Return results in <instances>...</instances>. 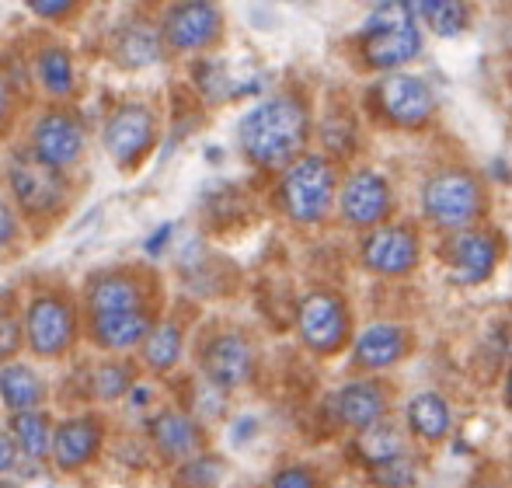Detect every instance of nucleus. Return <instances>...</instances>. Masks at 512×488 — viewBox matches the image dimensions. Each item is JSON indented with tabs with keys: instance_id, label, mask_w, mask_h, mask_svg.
<instances>
[{
	"instance_id": "1",
	"label": "nucleus",
	"mask_w": 512,
	"mask_h": 488,
	"mask_svg": "<svg viewBox=\"0 0 512 488\" xmlns=\"http://www.w3.org/2000/svg\"><path fill=\"white\" fill-rule=\"evenodd\" d=\"M307 109L290 95L269 98L241 119V147L262 168H290L307 147Z\"/></svg>"
},
{
	"instance_id": "2",
	"label": "nucleus",
	"mask_w": 512,
	"mask_h": 488,
	"mask_svg": "<svg viewBox=\"0 0 512 488\" xmlns=\"http://www.w3.org/2000/svg\"><path fill=\"white\" fill-rule=\"evenodd\" d=\"M283 210L297 224H321L335 203V168L328 157L304 154L286 168L283 185H279Z\"/></svg>"
},
{
	"instance_id": "3",
	"label": "nucleus",
	"mask_w": 512,
	"mask_h": 488,
	"mask_svg": "<svg viewBox=\"0 0 512 488\" xmlns=\"http://www.w3.org/2000/svg\"><path fill=\"white\" fill-rule=\"evenodd\" d=\"M422 210L443 231H467L485 213V192L471 171H439L425 182Z\"/></svg>"
},
{
	"instance_id": "4",
	"label": "nucleus",
	"mask_w": 512,
	"mask_h": 488,
	"mask_svg": "<svg viewBox=\"0 0 512 488\" xmlns=\"http://www.w3.org/2000/svg\"><path fill=\"white\" fill-rule=\"evenodd\" d=\"M363 53L373 70H394L415 60L422 49V35L415 28V18L408 14L405 4H384L377 14H370L363 28Z\"/></svg>"
},
{
	"instance_id": "5",
	"label": "nucleus",
	"mask_w": 512,
	"mask_h": 488,
	"mask_svg": "<svg viewBox=\"0 0 512 488\" xmlns=\"http://www.w3.org/2000/svg\"><path fill=\"white\" fill-rule=\"evenodd\" d=\"M297 332L304 346L317 356H331L349 339V307L338 293L314 290L300 300L297 311Z\"/></svg>"
},
{
	"instance_id": "6",
	"label": "nucleus",
	"mask_w": 512,
	"mask_h": 488,
	"mask_svg": "<svg viewBox=\"0 0 512 488\" xmlns=\"http://www.w3.org/2000/svg\"><path fill=\"white\" fill-rule=\"evenodd\" d=\"M223 32V14L213 0H175L164 11L161 35L164 46H171L175 53H199L209 49Z\"/></svg>"
},
{
	"instance_id": "7",
	"label": "nucleus",
	"mask_w": 512,
	"mask_h": 488,
	"mask_svg": "<svg viewBox=\"0 0 512 488\" xmlns=\"http://www.w3.org/2000/svg\"><path fill=\"white\" fill-rule=\"evenodd\" d=\"M77 335L74 311L63 297L56 293H42L28 304L25 311V339L32 346V353L39 356H60L70 349Z\"/></svg>"
},
{
	"instance_id": "8",
	"label": "nucleus",
	"mask_w": 512,
	"mask_h": 488,
	"mask_svg": "<svg viewBox=\"0 0 512 488\" xmlns=\"http://www.w3.org/2000/svg\"><path fill=\"white\" fill-rule=\"evenodd\" d=\"M32 154L42 164L63 171L70 164L81 161L84 154V126L74 112L67 109H49L42 112L32 129Z\"/></svg>"
},
{
	"instance_id": "9",
	"label": "nucleus",
	"mask_w": 512,
	"mask_h": 488,
	"mask_svg": "<svg viewBox=\"0 0 512 488\" xmlns=\"http://www.w3.org/2000/svg\"><path fill=\"white\" fill-rule=\"evenodd\" d=\"M105 150L119 168H133L154 143V116L136 102H126L105 119Z\"/></svg>"
},
{
	"instance_id": "10",
	"label": "nucleus",
	"mask_w": 512,
	"mask_h": 488,
	"mask_svg": "<svg viewBox=\"0 0 512 488\" xmlns=\"http://www.w3.org/2000/svg\"><path fill=\"white\" fill-rule=\"evenodd\" d=\"M328 405H331L335 422H342V426L359 433V429H370L387 419V412H391V394H387L384 380L363 377V380H349L345 387H338Z\"/></svg>"
},
{
	"instance_id": "11",
	"label": "nucleus",
	"mask_w": 512,
	"mask_h": 488,
	"mask_svg": "<svg viewBox=\"0 0 512 488\" xmlns=\"http://www.w3.org/2000/svg\"><path fill=\"white\" fill-rule=\"evenodd\" d=\"M363 265L377 276L398 279L408 276L418 265V238L405 224L373 227L370 238L363 241Z\"/></svg>"
},
{
	"instance_id": "12",
	"label": "nucleus",
	"mask_w": 512,
	"mask_h": 488,
	"mask_svg": "<svg viewBox=\"0 0 512 488\" xmlns=\"http://www.w3.org/2000/svg\"><path fill=\"white\" fill-rule=\"evenodd\" d=\"M11 192L25 213H53L63 203V182L60 171L42 164L35 154L14 157L11 164Z\"/></svg>"
},
{
	"instance_id": "13",
	"label": "nucleus",
	"mask_w": 512,
	"mask_h": 488,
	"mask_svg": "<svg viewBox=\"0 0 512 488\" xmlns=\"http://www.w3.org/2000/svg\"><path fill=\"white\" fill-rule=\"evenodd\" d=\"M380 109L391 122L405 129H418L432 119V109H436V98H432V88L422 81V77L411 74H391L384 77V84L377 88Z\"/></svg>"
},
{
	"instance_id": "14",
	"label": "nucleus",
	"mask_w": 512,
	"mask_h": 488,
	"mask_svg": "<svg viewBox=\"0 0 512 488\" xmlns=\"http://www.w3.org/2000/svg\"><path fill=\"white\" fill-rule=\"evenodd\" d=\"M391 185L377 171H356L349 182L342 185V217L352 227H380L391 217Z\"/></svg>"
},
{
	"instance_id": "15",
	"label": "nucleus",
	"mask_w": 512,
	"mask_h": 488,
	"mask_svg": "<svg viewBox=\"0 0 512 488\" xmlns=\"http://www.w3.org/2000/svg\"><path fill=\"white\" fill-rule=\"evenodd\" d=\"M203 370L213 387H223V391L241 387L255 373V349H251V342L244 335L223 332L216 339H209L203 353Z\"/></svg>"
},
{
	"instance_id": "16",
	"label": "nucleus",
	"mask_w": 512,
	"mask_h": 488,
	"mask_svg": "<svg viewBox=\"0 0 512 488\" xmlns=\"http://www.w3.org/2000/svg\"><path fill=\"white\" fill-rule=\"evenodd\" d=\"M499 265V241L485 231H464L450 241V272L457 283H485Z\"/></svg>"
},
{
	"instance_id": "17",
	"label": "nucleus",
	"mask_w": 512,
	"mask_h": 488,
	"mask_svg": "<svg viewBox=\"0 0 512 488\" xmlns=\"http://www.w3.org/2000/svg\"><path fill=\"white\" fill-rule=\"evenodd\" d=\"M98 443H102V426L95 419H88V415L67 419L53 433V457L63 471H74L95 457Z\"/></svg>"
},
{
	"instance_id": "18",
	"label": "nucleus",
	"mask_w": 512,
	"mask_h": 488,
	"mask_svg": "<svg viewBox=\"0 0 512 488\" xmlns=\"http://www.w3.org/2000/svg\"><path fill=\"white\" fill-rule=\"evenodd\" d=\"M405 422L408 433L422 443H443L453 429V408L443 394L436 391H422L408 401L405 408Z\"/></svg>"
},
{
	"instance_id": "19",
	"label": "nucleus",
	"mask_w": 512,
	"mask_h": 488,
	"mask_svg": "<svg viewBox=\"0 0 512 488\" xmlns=\"http://www.w3.org/2000/svg\"><path fill=\"white\" fill-rule=\"evenodd\" d=\"M408 353V332L401 325H370L356 339L359 370H387Z\"/></svg>"
},
{
	"instance_id": "20",
	"label": "nucleus",
	"mask_w": 512,
	"mask_h": 488,
	"mask_svg": "<svg viewBox=\"0 0 512 488\" xmlns=\"http://www.w3.org/2000/svg\"><path fill=\"white\" fill-rule=\"evenodd\" d=\"M150 318L143 314V307L133 311H112V314H91V332L95 342L105 349H133L143 346V339L150 335Z\"/></svg>"
},
{
	"instance_id": "21",
	"label": "nucleus",
	"mask_w": 512,
	"mask_h": 488,
	"mask_svg": "<svg viewBox=\"0 0 512 488\" xmlns=\"http://www.w3.org/2000/svg\"><path fill=\"white\" fill-rule=\"evenodd\" d=\"M161 46H164L161 28L147 25V21H133V25H126L115 35V60L126 70L150 67V63L161 60Z\"/></svg>"
},
{
	"instance_id": "22",
	"label": "nucleus",
	"mask_w": 512,
	"mask_h": 488,
	"mask_svg": "<svg viewBox=\"0 0 512 488\" xmlns=\"http://www.w3.org/2000/svg\"><path fill=\"white\" fill-rule=\"evenodd\" d=\"M154 440H157V447H161L168 457H175V461H189V457H196L199 447H203V433H199V426L182 412H161L157 415L154 419Z\"/></svg>"
},
{
	"instance_id": "23",
	"label": "nucleus",
	"mask_w": 512,
	"mask_h": 488,
	"mask_svg": "<svg viewBox=\"0 0 512 488\" xmlns=\"http://www.w3.org/2000/svg\"><path fill=\"white\" fill-rule=\"evenodd\" d=\"M143 293L140 283L126 272H108V276H98L95 283L88 286V307L91 314H112V311H133L140 307Z\"/></svg>"
},
{
	"instance_id": "24",
	"label": "nucleus",
	"mask_w": 512,
	"mask_h": 488,
	"mask_svg": "<svg viewBox=\"0 0 512 488\" xmlns=\"http://www.w3.org/2000/svg\"><path fill=\"white\" fill-rule=\"evenodd\" d=\"M35 77H39L42 91L53 98H70L77 84L74 56L63 46H42L35 53Z\"/></svg>"
},
{
	"instance_id": "25",
	"label": "nucleus",
	"mask_w": 512,
	"mask_h": 488,
	"mask_svg": "<svg viewBox=\"0 0 512 488\" xmlns=\"http://www.w3.org/2000/svg\"><path fill=\"white\" fill-rule=\"evenodd\" d=\"M356 454L363 457L370 468H377V464H387V461H394V457L408 454V436H405V429H398L394 422L384 419L370 429H359Z\"/></svg>"
},
{
	"instance_id": "26",
	"label": "nucleus",
	"mask_w": 512,
	"mask_h": 488,
	"mask_svg": "<svg viewBox=\"0 0 512 488\" xmlns=\"http://www.w3.org/2000/svg\"><path fill=\"white\" fill-rule=\"evenodd\" d=\"M0 398H4V405L14 408V412H32L42 401L39 377L21 363L4 366V370H0Z\"/></svg>"
},
{
	"instance_id": "27",
	"label": "nucleus",
	"mask_w": 512,
	"mask_h": 488,
	"mask_svg": "<svg viewBox=\"0 0 512 488\" xmlns=\"http://www.w3.org/2000/svg\"><path fill=\"white\" fill-rule=\"evenodd\" d=\"M182 356V328L161 321V325L150 328V335L143 339V360L150 370H171Z\"/></svg>"
},
{
	"instance_id": "28",
	"label": "nucleus",
	"mask_w": 512,
	"mask_h": 488,
	"mask_svg": "<svg viewBox=\"0 0 512 488\" xmlns=\"http://www.w3.org/2000/svg\"><path fill=\"white\" fill-rule=\"evenodd\" d=\"M11 433L18 440V447L25 450L28 457H46L49 454V419L39 412H14V422H11Z\"/></svg>"
},
{
	"instance_id": "29",
	"label": "nucleus",
	"mask_w": 512,
	"mask_h": 488,
	"mask_svg": "<svg viewBox=\"0 0 512 488\" xmlns=\"http://www.w3.org/2000/svg\"><path fill=\"white\" fill-rule=\"evenodd\" d=\"M370 478L380 488H415L418 464H415V457H411V454H401V457H394V461L370 468Z\"/></svg>"
},
{
	"instance_id": "30",
	"label": "nucleus",
	"mask_w": 512,
	"mask_h": 488,
	"mask_svg": "<svg viewBox=\"0 0 512 488\" xmlns=\"http://www.w3.org/2000/svg\"><path fill=\"white\" fill-rule=\"evenodd\" d=\"M129 387H133V370H129L126 363L98 366V373H95V394H98V398H105V401L122 398Z\"/></svg>"
},
{
	"instance_id": "31",
	"label": "nucleus",
	"mask_w": 512,
	"mask_h": 488,
	"mask_svg": "<svg viewBox=\"0 0 512 488\" xmlns=\"http://www.w3.org/2000/svg\"><path fill=\"white\" fill-rule=\"evenodd\" d=\"M220 475H223L220 457H192V461H185L178 482L189 485V488H213L220 482Z\"/></svg>"
},
{
	"instance_id": "32",
	"label": "nucleus",
	"mask_w": 512,
	"mask_h": 488,
	"mask_svg": "<svg viewBox=\"0 0 512 488\" xmlns=\"http://www.w3.org/2000/svg\"><path fill=\"white\" fill-rule=\"evenodd\" d=\"M429 25L436 35H460L467 28V4L464 0H443L439 11L429 18Z\"/></svg>"
},
{
	"instance_id": "33",
	"label": "nucleus",
	"mask_w": 512,
	"mask_h": 488,
	"mask_svg": "<svg viewBox=\"0 0 512 488\" xmlns=\"http://www.w3.org/2000/svg\"><path fill=\"white\" fill-rule=\"evenodd\" d=\"M25 4H28V11L39 14V18L63 21V18H70V14L84 4V0H25Z\"/></svg>"
},
{
	"instance_id": "34",
	"label": "nucleus",
	"mask_w": 512,
	"mask_h": 488,
	"mask_svg": "<svg viewBox=\"0 0 512 488\" xmlns=\"http://www.w3.org/2000/svg\"><path fill=\"white\" fill-rule=\"evenodd\" d=\"M272 488H321V485H317V475L310 468L290 464V468L276 471V478H272Z\"/></svg>"
},
{
	"instance_id": "35",
	"label": "nucleus",
	"mask_w": 512,
	"mask_h": 488,
	"mask_svg": "<svg viewBox=\"0 0 512 488\" xmlns=\"http://www.w3.org/2000/svg\"><path fill=\"white\" fill-rule=\"evenodd\" d=\"M21 346V325L14 321V314L0 311V360H11Z\"/></svg>"
},
{
	"instance_id": "36",
	"label": "nucleus",
	"mask_w": 512,
	"mask_h": 488,
	"mask_svg": "<svg viewBox=\"0 0 512 488\" xmlns=\"http://www.w3.org/2000/svg\"><path fill=\"white\" fill-rule=\"evenodd\" d=\"M14 234H18V220H14V210L0 199V248H7V244L14 241Z\"/></svg>"
},
{
	"instance_id": "37",
	"label": "nucleus",
	"mask_w": 512,
	"mask_h": 488,
	"mask_svg": "<svg viewBox=\"0 0 512 488\" xmlns=\"http://www.w3.org/2000/svg\"><path fill=\"white\" fill-rule=\"evenodd\" d=\"M14 461H18V440L0 429V475H4V471H11Z\"/></svg>"
},
{
	"instance_id": "38",
	"label": "nucleus",
	"mask_w": 512,
	"mask_h": 488,
	"mask_svg": "<svg viewBox=\"0 0 512 488\" xmlns=\"http://www.w3.org/2000/svg\"><path fill=\"white\" fill-rule=\"evenodd\" d=\"M401 4L408 7L411 18H425V21H429L432 14L439 11V4H443V0H401Z\"/></svg>"
},
{
	"instance_id": "39",
	"label": "nucleus",
	"mask_w": 512,
	"mask_h": 488,
	"mask_svg": "<svg viewBox=\"0 0 512 488\" xmlns=\"http://www.w3.org/2000/svg\"><path fill=\"white\" fill-rule=\"evenodd\" d=\"M467 488H512V482H506V478H499V475H478Z\"/></svg>"
},
{
	"instance_id": "40",
	"label": "nucleus",
	"mask_w": 512,
	"mask_h": 488,
	"mask_svg": "<svg viewBox=\"0 0 512 488\" xmlns=\"http://www.w3.org/2000/svg\"><path fill=\"white\" fill-rule=\"evenodd\" d=\"M7 112H11V84H7L4 70H0V122L7 119Z\"/></svg>"
},
{
	"instance_id": "41",
	"label": "nucleus",
	"mask_w": 512,
	"mask_h": 488,
	"mask_svg": "<svg viewBox=\"0 0 512 488\" xmlns=\"http://www.w3.org/2000/svg\"><path fill=\"white\" fill-rule=\"evenodd\" d=\"M499 349L512 356V318L506 321V325H502V332H499Z\"/></svg>"
},
{
	"instance_id": "42",
	"label": "nucleus",
	"mask_w": 512,
	"mask_h": 488,
	"mask_svg": "<svg viewBox=\"0 0 512 488\" xmlns=\"http://www.w3.org/2000/svg\"><path fill=\"white\" fill-rule=\"evenodd\" d=\"M502 401H506V408L512 412V366H509V373H506V384H502Z\"/></svg>"
},
{
	"instance_id": "43",
	"label": "nucleus",
	"mask_w": 512,
	"mask_h": 488,
	"mask_svg": "<svg viewBox=\"0 0 512 488\" xmlns=\"http://www.w3.org/2000/svg\"><path fill=\"white\" fill-rule=\"evenodd\" d=\"M0 488H14V485H7V482H0Z\"/></svg>"
}]
</instances>
